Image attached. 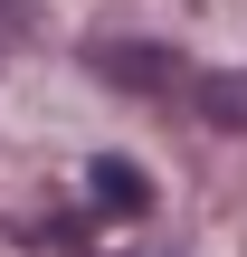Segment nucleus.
Masks as SVG:
<instances>
[{"label":"nucleus","mask_w":247,"mask_h":257,"mask_svg":"<svg viewBox=\"0 0 247 257\" xmlns=\"http://www.w3.org/2000/svg\"><path fill=\"white\" fill-rule=\"evenodd\" d=\"M190 105H200L209 124H247V76H200V86H190Z\"/></svg>","instance_id":"obj_2"},{"label":"nucleus","mask_w":247,"mask_h":257,"mask_svg":"<svg viewBox=\"0 0 247 257\" xmlns=\"http://www.w3.org/2000/svg\"><path fill=\"white\" fill-rule=\"evenodd\" d=\"M95 67H105L114 86H133V95H190V86H200V76H190V67H181L171 48H143V38H124V48H105Z\"/></svg>","instance_id":"obj_1"},{"label":"nucleus","mask_w":247,"mask_h":257,"mask_svg":"<svg viewBox=\"0 0 247 257\" xmlns=\"http://www.w3.org/2000/svg\"><path fill=\"white\" fill-rule=\"evenodd\" d=\"M19 38H29V0H0V57H10Z\"/></svg>","instance_id":"obj_4"},{"label":"nucleus","mask_w":247,"mask_h":257,"mask_svg":"<svg viewBox=\"0 0 247 257\" xmlns=\"http://www.w3.org/2000/svg\"><path fill=\"white\" fill-rule=\"evenodd\" d=\"M86 181H95V200H105V210H114V219H133V210H143V181H133V172H124V162H95V172H86Z\"/></svg>","instance_id":"obj_3"}]
</instances>
